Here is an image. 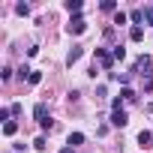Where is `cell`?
Wrapping results in <instances>:
<instances>
[{"label": "cell", "mask_w": 153, "mask_h": 153, "mask_svg": "<svg viewBox=\"0 0 153 153\" xmlns=\"http://www.w3.org/2000/svg\"><path fill=\"white\" fill-rule=\"evenodd\" d=\"M66 30H69V33H72V36H81V33H84V30H87V21H84V18H81V15H75V18H72V21H69V24H66Z\"/></svg>", "instance_id": "6da1fadb"}, {"label": "cell", "mask_w": 153, "mask_h": 153, "mask_svg": "<svg viewBox=\"0 0 153 153\" xmlns=\"http://www.w3.org/2000/svg\"><path fill=\"white\" fill-rule=\"evenodd\" d=\"M129 123V117H126V111L123 108H117V111H111V126H117V129H123Z\"/></svg>", "instance_id": "7a4b0ae2"}, {"label": "cell", "mask_w": 153, "mask_h": 153, "mask_svg": "<svg viewBox=\"0 0 153 153\" xmlns=\"http://www.w3.org/2000/svg\"><path fill=\"white\" fill-rule=\"evenodd\" d=\"M96 60H99L105 69H111V66H114V54H108L105 48H96Z\"/></svg>", "instance_id": "3957f363"}, {"label": "cell", "mask_w": 153, "mask_h": 153, "mask_svg": "<svg viewBox=\"0 0 153 153\" xmlns=\"http://www.w3.org/2000/svg\"><path fill=\"white\" fill-rule=\"evenodd\" d=\"M33 117L39 120V126H42V123H48V108H45V102H39V105L33 108Z\"/></svg>", "instance_id": "277c9868"}, {"label": "cell", "mask_w": 153, "mask_h": 153, "mask_svg": "<svg viewBox=\"0 0 153 153\" xmlns=\"http://www.w3.org/2000/svg\"><path fill=\"white\" fill-rule=\"evenodd\" d=\"M81 54H84V51H81V45H72V48H69V54H66V63L72 66L75 60H81Z\"/></svg>", "instance_id": "5b68a950"}, {"label": "cell", "mask_w": 153, "mask_h": 153, "mask_svg": "<svg viewBox=\"0 0 153 153\" xmlns=\"http://www.w3.org/2000/svg\"><path fill=\"white\" fill-rule=\"evenodd\" d=\"M129 39H132V42H141V39H144V27H141V24H132V30H129Z\"/></svg>", "instance_id": "8992f818"}, {"label": "cell", "mask_w": 153, "mask_h": 153, "mask_svg": "<svg viewBox=\"0 0 153 153\" xmlns=\"http://www.w3.org/2000/svg\"><path fill=\"white\" fill-rule=\"evenodd\" d=\"M66 9H69V15H72V18H75V15H81V0H69Z\"/></svg>", "instance_id": "52a82bcc"}, {"label": "cell", "mask_w": 153, "mask_h": 153, "mask_svg": "<svg viewBox=\"0 0 153 153\" xmlns=\"http://www.w3.org/2000/svg\"><path fill=\"white\" fill-rule=\"evenodd\" d=\"M78 144H84V135H81V132H72V135H69V144H66V147H72V150H75Z\"/></svg>", "instance_id": "ba28073f"}, {"label": "cell", "mask_w": 153, "mask_h": 153, "mask_svg": "<svg viewBox=\"0 0 153 153\" xmlns=\"http://www.w3.org/2000/svg\"><path fill=\"white\" fill-rule=\"evenodd\" d=\"M150 141H153V132H147V129L138 132V144H141V147H150Z\"/></svg>", "instance_id": "9c48e42d"}, {"label": "cell", "mask_w": 153, "mask_h": 153, "mask_svg": "<svg viewBox=\"0 0 153 153\" xmlns=\"http://www.w3.org/2000/svg\"><path fill=\"white\" fill-rule=\"evenodd\" d=\"M3 132H6V135H15V132H18V123H15V120H6V123H3Z\"/></svg>", "instance_id": "30bf717a"}, {"label": "cell", "mask_w": 153, "mask_h": 153, "mask_svg": "<svg viewBox=\"0 0 153 153\" xmlns=\"http://www.w3.org/2000/svg\"><path fill=\"white\" fill-rule=\"evenodd\" d=\"M120 99H126V102H132V99H135V90H132V87H123V93H120Z\"/></svg>", "instance_id": "8fae6325"}, {"label": "cell", "mask_w": 153, "mask_h": 153, "mask_svg": "<svg viewBox=\"0 0 153 153\" xmlns=\"http://www.w3.org/2000/svg\"><path fill=\"white\" fill-rule=\"evenodd\" d=\"M129 18H132L135 24H138V21H144V9H132V15H129Z\"/></svg>", "instance_id": "7c38bea8"}, {"label": "cell", "mask_w": 153, "mask_h": 153, "mask_svg": "<svg viewBox=\"0 0 153 153\" xmlns=\"http://www.w3.org/2000/svg\"><path fill=\"white\" fill-rule=\"evenodd\" d=\"M144 21L153 27V6H144Z\"/></svg>", "instance_id": "4fadbf2b"}, {"label": "cell", "mask_w": 153, "mask_h": 153, "mask_svg": "<svg viewBox=\"0 0 153 153\" xmlns=\"http://www.w3.org/2000/svg\"><path fill=\"white\" fill-rule=\"evenodd\" d=\"M15 12H18V15H30V6H27V3H18Z\"/></svg>", "instance_id": "5bb4252c"}, {"label": "cell", "mask_w": 153, "mask_h": 153, "mask_svg": "<svg viewBox=\"0 0 153 153\" xmlns=\"http://www.w3.org/2000/svg\"><path fill=\"white\" fill-rule=\"evenodd\" d=\"M114 6H117L114 0H102V9H105V12H114Z\"/></svg>", "instance_id": "9a60e30c"}, {"label": "cell", "mask_w": 153, "mask_h": 153, "mask_svg": "<svg viewBox=\"0 0 153 153\" xmlns=\"http://www.w3.org/2000/svg\"><path fill=\"white\" fill-rule=\"evenodd\" d=\"M27 81H30V84H39V81H42V72H30Z\"/></svg>", "instance_id": "2e32d148"}, {"label": "cell", "mask_w": 153, "mask_h": 153, "mask_svg": "<svg viewBox=\"0 0 153 153\" xmlns=\"http://www.w3.org/2000/svg\"><path fill=\"white\" fill-rule=\"evenodd\" d=\"M111 54H114V60H123V57H126V51H123V48H120V45H117V48H114V51H111Z\"/></svg>", "instance_id": "e0dca14e"}, {"label": "cell", "mask_w": 153, "mask_h": 153, "mask_svg": "<svg viewBox=\"0 0 153 153\" xmlns=\"http://www.w3.org/2000/svg\"><path fill=\"white\" fill-rule=\"evenodd\" d=\"M0 78H3V81H9V78H12V69H9V66H3V72H0Z\"/></svg>", "instance_id": "ac0fdd59"}, {"label": "cell", "mask_w": 153, "mask_h": 153, "mask_svg": "<svg viewBox=\"0 0 153 153\" xmlns=\"http://www.w3.org/2000/svg\"><path fill=\"white\" fill-rule=\"evenodd\" d=\"M114 24H126V15L123 12H114Z\"/></svg>", "instance_id": "d6986e66"}, {"label": "cell", "mask_w": 153, "mask_h": 153, "mask_svg": "<svg viewBox=\"0 0 153 153\" xmlns=\"http://www.w3.org/2000/svg\"><path fill=\"white\" fill-rule=\"evenodd\" d=\"M60 153H72V147H63V150H60Z\"/></svg>", "instance_id": "ffe728a7"}]
</instances>
